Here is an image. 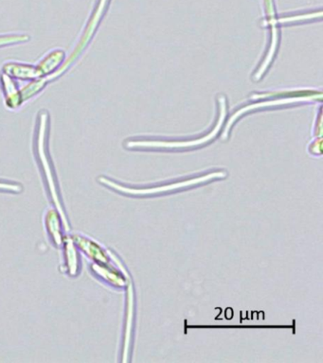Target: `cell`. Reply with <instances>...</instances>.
Here are the masks:
<instances>
[{
	"instance_id": "cell-9",
	"label": "cell",
	"mask_w": 323,
	"mask_h": 363,
	"mask_svg": "<svg viewBox=\"0 0 323 363\" xmlns=\"http://www.w3.org/2000/svg\"><path fill=\"white\" fill-rule=\"evenodd\" d=\"M47 221L48 229H49L50 234L53 235L55 242L61 244L60 227H59V221L55 213H50L49 216H48Z\"/></svg>"
},
{
	"instance_id": "cell-1",
	"label": "cell",
	"mask_w": 323,
	"mask_h": 363,
	"mask_svg": "<svg viewBox=\"0 0 323 363\" xmlns=\"http://www.w3.org/2000/svg\"><path fill=\"white\" fill-rule=\"evenodd\" d=\"M219 108H220V113H219V119H218L217 125L212 130L211 133H209L208 135L204 136L202 139H198V140L192 141V142H128L127 143V147H188V146H194V145L203 144L206 143L209 140H211L212 138H214L215 135H217V133L219 132L221 127L225 121L226 113V99L224 96H221L219 98Z\"/></svg>"
},
{
	"instance_id": "cell-13",
	"label": "cell",
	"mask_w": 323,
	"mask_h": 363,
	"mask_svg": "<svg viewBox=\"0 0 323 363\" xmlns=\"http://www.w3.org/2000/svg\"><path fill=\"white\" fill-rule=\"evenodd\" d=\"M0 189L6 190H13V191H18L21 190V187L16 186V184H0Z\"/></svg>"
},
{
	"instance_id": "cell-3",
	"label": "cell",
	"mask_w": 323,
	"mask_h": 363,
	"mask_svg": "<svg viewBox=\"0 0 323 363\" xmlns=\"http://www.w3.org/2000/svg\"><path fill=\"white\" fill-rule=\"evenodd\" d=\"M317 96H322V93H314L312 94V95L307 96H293V98L288 96V98L285 99H275V101L261 102V104L248 105V106L241 108V109L238 110L237 112L235 113L234 115L229 119L228 123L226 125V129L225 133H224V135H228L229 128H231V125L234 123L235 121H236V119L239 118L240 116L243 115V113L246 112H249V111L266 106H282V105H289L295 104V102L313 101V99H317Z\"/></svg>"
},
{
	"instance_id": "cell-11",
	"label": "cell",
	"mask_w": 323,
	"mask_h": 363,
	"mask_svg": "<svg viewBox=\"0 0 323 363\" xmlns=\"http://www.w3.org/2000/svg\"><path fill=\"white\" fill-rule=\"evenodd\" d=\"M29 40V37L25 35H13L0 37V45L13 44V43L24 42Z\"/></svg>"
},
{
	"instance_id": "cell-7",
	"label": "cell",
	"mask_w": 323,
	"mask_h": 363,
	"mask_svg": "<svg viewBox=\"0 0 323 363\" xmlns=\"http://www.w3.org/2000/svg\"><path fill=\"white\" fill-rule=\"evenodd\" d=\"M64 59L65 52L63 50H56L52 51L38 65V67L42 76L50 75L63 62Z\"/></svg>"
},
{
	"instance_id": "cell-5",
	"label": "cell",
	"mask_w": 323,
	"mask_h": 363,
	"mask_svg": "<svg viewBox=\"0 0 323 363\" xmlns=\"http://www.w3.org/2000/svg\"><path fill=\"white\" fill-rule=\"evenodd\" d=\"M4 70L7 75L22 79H33L42 77V74L38 67H33V65L16 64V62H10V64L5 65Z\"/></svg>"
},
{
	"instance_id": "cell-12",
	"label": "cell",
	"mask_w": 323,
	"mask_h": 363,
	"mask_svg": "<svg viewBox=\"0 0 323 363\" xmlns=\"http://www.w3.org/2000/svg\"><path fill=\"white\" fill-rule=\"evenodd\" d=\"M317 16H322V11H319V13H312V14H303V16H297L294 17H286V18H282L279 20L280 23H286V22H294L299 21V20H305L309 18H314Z\"/></svg>"
},
{
	"instance_id": "cell-10",
	"label": "cell",
	"mask_w": 323,
	"mask_h": 363,
	"mask_svg": "<svg viewBox=\"0 0 323 363\" xmlns=\"http://www.w3.org/2000/svg\"><path fill=\"white\" fill-rule=\"evenodd\" d=\"M67 264H69L70 272L72 274H75L76 271H77V255H76L75 247H73L72 243L70 242L67 244Z\"/></svg>"
},
{
	"instance_id": "cell-6",
	"label": "cell",
	"mask_w": 323,
	"mask_h": 363,
	"mask_svg": "<svg viewBox=\"0 0 323 363\" xmlns=\"http://www.w3.org/2000/svg\"><path fill=\"white\" fill-rule=\"evenodd\" d=\"M1 79L7 106L13 108V109L18 108L21 104L22 98L16 82H13L7 74H4L1 77Z\"/></svg>"
},
{
	"instance_id": "cell-2",
	"label": "cell",
	"mask_w": 323,
	"mask_h": 363,
	"mask_svg": "<svg viewBox=\"0 0 323 363\" xmlns=\"http://www.w3.org/2000/svg\"><path fill=\"white\" fill-rule=\"evenodd\" d=\"M107 1H109V0H100L97 9H96L94 13H93L92 19H90L89 25H87L86 30H84L83 37H82L77 47H76L75 52H73L72 55L70 56L69 61L65 62L63 67L59 68V69L56 71L55 73H53V75L47 77V78H45L46 81L47 79H55L56 78V77L59 75V74L64 72V70L66 69V68L69 67V65L72 64L73 61H75L76 57H77L79 54H80L81 51L83 50L84 47H86L87 42H89L90 38H92V34L93 33H94L95 28L96 27H97L99 21H100L102 16H103L104 11V9H106Z\"/></svg>"
},
{
	"instance_id": "cell-4",
	"label": "cell",
	"mask_w": 323,
	"mask_h": 363,
	"mask_svg": "<svg viewBox=\"0 0 323 363\" xmlns=\"http://www.w3.org/2000/svg\"><path fill=\"white\" fill-rule=\"evenodd\" d=\"M47 118L48 116L46 113H43L41 116V121H40V130H39V138H38V152L39 156H40V159L42 161V164H43V167L45 169V172H46L48 182H49V186L50 189V191H52V194L53 196V199H55L56 206H58L59 208V211L62 213L63 215V211H62L60 203H59L58 195H56V190L55 186V182H53L52 172H50L49 164H48L46 155H45L44 152V141H45V133H46L47 129Z\"/></svg>"
},
{
	"instance_id": "cell-8",
	"label": "cell",
	"mask_w": 323,
	"mask_h": 363,
	"mask_svg": "<svg viewBox=\"0 0 323 363\" xmlns=\"http://www.w3.org/2000/svg\"><path fill=\"white\" fill-rule=\"evenodd\" d=\"M76 243H77L79 247L83 249L84 251H86L87 255L94 258V259L101 261V262H106L107 260L104 252L102 251V249L99 248L94 242H92V241L84 240V238L76 237Z\"/></svg>"
}]
</instances>
